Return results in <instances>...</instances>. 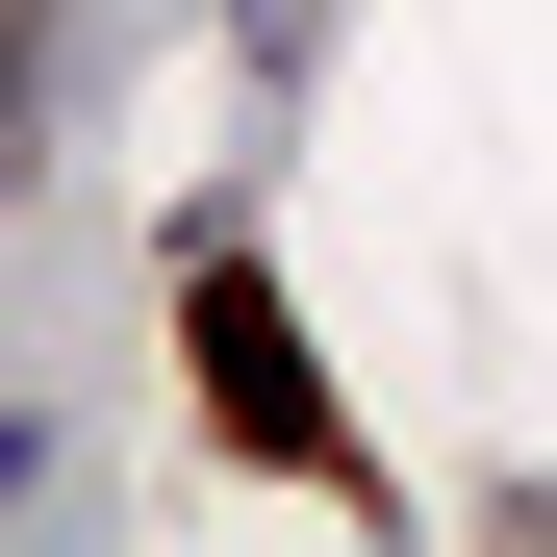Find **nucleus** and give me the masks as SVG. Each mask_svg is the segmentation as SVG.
I'll return each mask as SVG.
<instances>
[{
    "mask_svg": "<svg viewBox=\"0 0 557 557\" xmlns=\"http://www.w3.org/2000/svg\"><path fill=\"white\" fill-rule=\"evenodd\" d=\"M51 102H76V0H26V127H51Z\"/></svg>",
    "mask_w": 557,
    "mask_h": 557,
    "instance_id": "2",
    "label": "nucleus"
},
{
    "mask_svg": "<svg viewBox=\"0 0 557 557\" xmlns=\"http://www.w3.org/2000/svg\"><path fill=\"white\" fill-rule=\"evenodd\" d=\"M177 355H203V406H228L253 456H278V482H381V456L330 431V381H305V330L253 305V253H228V228H177Z\"/></svg>",
    "mask_w": 557,
    "mask_h": 557,
    "instance_id": "1",
    "label": "nucleus"
}]
</instances>
